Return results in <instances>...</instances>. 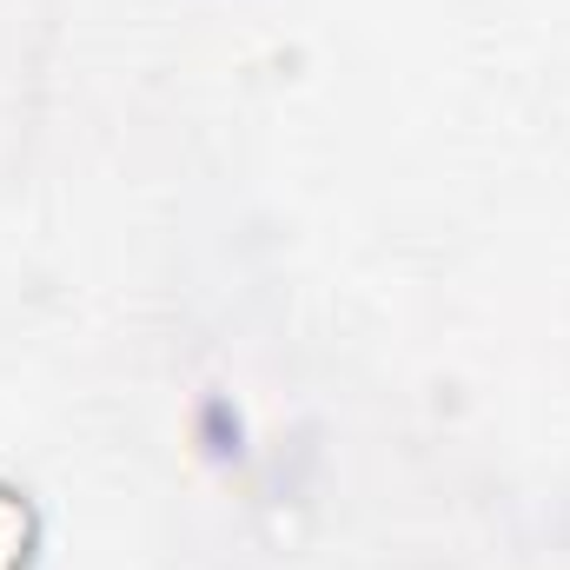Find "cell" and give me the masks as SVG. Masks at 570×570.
I'll return each mask as SVG.
<instances>
[{"mask_svg":"<svg viewBox=\"0 0 570 570\" xmlns=\"http://www.w3.org/2000/svg\"><path fill=\"white\" fill-rule=\"evenodd\" d=\"M40 558V511L20 484L0 478V570H33Z\"/></svg>","mask_w":570,"mask_h":570,"instance_id":"obj_1","label":"cell"}]
</instances>
